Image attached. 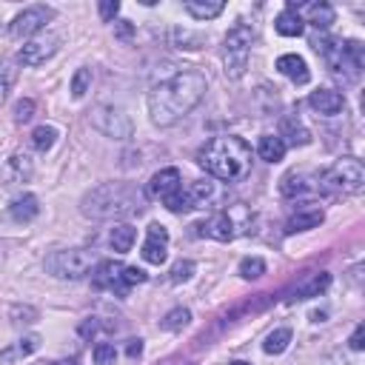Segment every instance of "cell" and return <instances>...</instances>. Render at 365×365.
Returning a JSON list of instances; mask_svg holds the SVG:
<instances>
[{
  "mask_svg": "<svg viewBox=\"0 0 365 365\" xmlns=\"http://www.w3.org/2000/svg\"><path fill=\"white\" fill-rule=\"evenodd\" d=\"M205 77L194 69H182L155 83L148 91V114L155 126H174L205 98Z\"/></svg>",
  "mask_w": 365,
  "mask_h": 365,
  "instance_id": "cell-1",
  "label": "cell"
},
{
  "mask_svg": "<svg viewBox=\"0 0 365 365\" xmlns=\"http://www.w3.org/2000/svg\"><path fill=\"white\" fill-rule=\"evenodd\" d=\"M197 163L211 177L226 180V182H237V180L246 177L249 169H251V146L242 137H237V134L211 137L197 151Z\"/></svg>",
  "mask_w": 365,
  "mask_h": 365,
  "instance_id": "cell-2",
  "label": "cell"
},
{
  "mask_svg": "<svg viewBox=\"0 0 365 365\" xmlns=\"http://www.w3.org/2000/svg\"><path fill=\"white\" fill-rule=\"evenodd\" d=\"M143 205V194L132 182H100L80 200V211L91 220H120L137 215Z\"/></svg>",
  "mask_w": 365,
  "mask_h": 365,
  "instance_id": "cell-3",
  "label": "cell"
},
{
  "mask_svg": "<svg viewBox=\"0 0 365 365\" xmlns=\"http://www.w3.org/2000/svg\"><path fill=\"white\" fill-rule=\"evenodd\" d=\"M311 49L325 60V66L337 77H343L348 83H354L359 77V72H362V46L357 40L343 43V40H334V38H325V35H314Z\"/></svg>",
  "mask_w": 365,
  "mask_h": 365,
  "instance_id": "cell-4",
  "label": "cell"
},
{
  "mask_svg": "<svg viewBox=\"0 0 365 365\" xmlns=\"http://www.w3.org/2000/svg\"><path fill=\"white\" fill-rule=\"evenodd\" d=\"M254 223V215L246 208V205H231L226 211H217V215H211L205 223H197V234H205L211 240H217V242H231L234 237L240 234H246Z\"/></svg>",
  "mask_w": 365,
  "mask_h": 365,
  "instance_id": "cell-5",
  "label": "cell"
},
{
  "mask_svg": "<svg viewBox=\"0 0 365 365\" xmlns=\"http://www.w3.org/2000/svg\"><path fill=\"white\" fill-rule=\"evenodd\" d=\"M251 43H254V29L246 23H237L231 32L226 35V46H223V60H226V75L231 80H240L249 69V54H251Z\"/></svg>",
  "mask_w": 365,
  "mask_h": 365,
  "instance_id": "cell-6",
  "label": "cell"
},
{
  "mask_svg": "<svg viewBox=\"0 0 365 365\" xmlns=\"http://www.w3.org/2000/svg\"><path fill=\"white\" fill-rule=\"evenodd\" d=\"M95 257L83 249H63L46 257V271L57 280H83L88 271H95Z\"/></svg>",
  "mask_w": 365,
  "mask_h": 365,
  "instance_id": "cell-7",
  "label": "cell"
},
{
  "mask_svg": "<svg viewBox=\"0 0 365 365\" xmlns=\"http://www.w3.org/2000/svg\"><path fill=\"white\" fill-rule=\"evenodd\" d=\"M323 186L331 192H343V194H359L365 186V169L359 166V160L354 157H343L337 160L331 169H325L320 174Z\"/></svg>",
  "mask_w": 365,
  "mask_h": 365,
  "instance_id": "cell-8",
  "label": "cell"
},
{
  "mask_svg": "<svg viewBox=\"0 0 365 365\" xmlns=\"http://www.w3.org/2000/svg\"><path fill=\"white\" fill-rule=\"evenodd\" d=\"M91 126H95L98 132H103L106 137H111V140H129L132 132H134L132 117L117 106H98L95 111H91Z\"/></svg>",
  "mask_w": 365,
  "mask_h": 365,
  "instance_id": "cell-9",
  "label": "cell"
},
{
  "mask_svg": "<svg viewBox=\"0 0 365 365\" xmlns=\"http://www.w3.org/2000/svg\"><path fill=\"white\" fill-rule=\"evenodd\" d=\"M52 17H54V9H52V6H29V9H23V12L9 23V35H12L15 40H23V38L32 40L35 35H40V29H43Z\"/></svg>",
  "mask_w": 365,
  "mask_h": 365,
  "instance_id": "cell-10",
  "label": "cell"
},
{
  "mask_svg": "<svg viewBox=\"0 0 365 365\" xmlns=\"http://www.w3.org/2000/svg\"><path fill=\"white\" fill-rule=\"evenodd\" d=\"M57 49H60V35L57 32H40L29 43H23V49L17 54V63H23V66H40V63H46V60Z\"/></svg>",
  "mask_w": 365,
  "mask_h": 365,
  "instance_id": "cell-11",
  "label": "cell"
},
{
  "mask_svg": "<svg viewBox=\"0 0 365 365\" xmlns=\"http://www.w3.org/2000/svg\"><path fill=\"white\" fill-rule=\"evenodd\" d=\"M166 257H169V231L160 223H151L143 242V260L151 265H163Z\"/></svg>",
  "mask_w": 365,
  "mask_h": 365,
  "instance_id": "cell-12",
  "label": "cell"
},
{
  "mask_svg": "<svg viewBox=\"0 0 365 365\" xmlns=\"http://www.w3.org/2000/svg\"><path fill=\"white\" fill-rule=\"evenodd\" d=\"M123 263H114V260H103V263H98L95 265V286L98 288H109V291H114V294H120V297H126L129 294V288H126V283H123Z\"/></svg>",
  "mask_w": 365,
  "mask_h": 365,
  "instance_id": "cell-13",
  "label": "cell"
},
{
  "mask_svg": "<svg viewBox=\"0 0 365 365\" xmlns=\"http://www.w3.org/2000/svg\"><path fill=\"white\" fill-rule=\"evenodd\" d=\"M180 189H182V177H180V171H177V169H163V171H157L155 177L148 180L146 194H148V197H155V200H166V197H171V194L180 192Z\"/></svg>",
  "mask_w": 365,
  "mask_h": 365,
  "instance_id": "cell-14",
  "label": "cell"
},
{
  "mask_svg": "<svg viewBox=\"0 0 365 365\" xmlns=\"http://www.w3.org/2000/svg\"><path fill=\"white\" fill-rule=\"evenodd\" d=\"M323 220H325V211H323L320 205L309 203V205H300L294 215L288 217L286 231H288V234H294V231H311V228H317Z\"/></svg>",
  "mask_w": 365,
  "mask_h": 365,
  "instance_id": "cell-15",
  "label": "cell"
},
{
  "mask_svg": "<svg viewBox=\"0 0 365 365\" xmlns=\"http://www.w3.org/2000/svg\"><path fill=\"white\" fill-rule=\"evenodd\" d=\"M309 106L323 117H334V114H340L345 109V98L334 88H317V91H311Z\"/></svg>",
  "mask_w": 365,
  "mask_h": 365,
  "instance_id": "cell-16",
  "label": "cell"
},
{
  "mask_svg": "<svg viewBox=\"0 0 365 365\" xmlns=\"http://www.w3.org/2000/svg\"><path fill=\"white\" fill-rule=\"evenodd\" d=\"M277 72L280 75H286L291 83H297V86H306L309 80H311V72H309V63L302 60L300 54H283V57H277Z\"/></svg>",
  "mask_w": 365,
  "mask_h": 365,
  "instance_id": "cell-17",
  "label": "cell"
},
{
  "mask_svg": "<svg viewBox=\"0 0 365 365\" xmlns=\"http://www.w3.org/2000/svg\"><path fill=\"white\" fill-rule=\"evenodd\" d=\"M280 140L288 146H309L311 143V132L302 126V120L297 114H286L280 120Z\"/></svg>",
  "mask_w": 365,
  "mask_h": 365,
  "instance_id": "cell-18",
  "label": "cell"
},
{
  "mask_svg": "<svg viewBox=\"0 0 365 365\" xmlns=\"http://www.w3.org/2000/svg\"><path fill=\"white\" fill-rule=\"evenodd\" d=\"M274 29L283 35V38H300L302 35V17H300V12H297V6L294 3H288L280 15H277V20H274Z\"/></svg>",
  "mask_w": 365,
  "mask_h": 365,
  "instance_id": "cell-19",
  "label": "cell"
},
{
  "mask_svg": "<svg viewBox=\"0 0 365 365\" xmlns=\"http://www.w3.org/2000/svg\"><path fill=\"white\" fill-rule=\"evenodd\" d=\"M328 286H331V274H328V271H320V274H311L306 283H300L297 291H294V297H297V300L320 297L323 291H328Z\"/></svg>",
  "mask_w": 365,
  "mask_h": 365,
  "instance_id": "cell-20",
  "label": "cell"
},
{
  "mask_svg": "<svg viewBox=\"0 0 365 365\" xmlns=\"http://www.w3.org/2000/svg\"><path fill=\"white\" fill-rule=\"evenodd\" d=\"M9 215H12V220H17V223L35 220V217L40 215L38 197H35V194H23V197H17V200L12 203V208H9Z\"/></svg>",
  "mask_w": 365,
  "mask_h": 365,
  "instance_id": "cell-21",
  "label": "cell"
},
{
  "mask_svg": "<svg viewBox=\"0 0 365 365\" xmlns=\"http://www.w3.org/2000/svg\"><path fill=\"white\" fill-rule=\"evenodd\" d=\"M29 177H32V160H29L26 155H15L3 169V180L9 182V186H15V182H26Z\"/></svg>",
  "mask_w": 365,
  "mask_h": 365,
  "instance_id": "cell-22",
  "label": "cell"
},
{
  "mask_svg": "<svg viewBox=\"0 0 365 365\" xmlns=\"http://www.w3.org/2000/svg\"><path fill=\"white\" fill-rule=\"evenodd\" d=\"M134 240H137V231H134L129 223H117V226L109 231V242H111V249H114L117 254L132 251Z\"/></svg>",
  "mask_w": 365,
  "mask_h": 365,
  "instance_id": "cell-23",
  "label": "cell"
},
{
  "mask_svg": "<svg viewBox=\"0 0 365 365\" xmlns=\"http://www.w3.org/2000/svg\"><path fill=\"white\" fill-rule=\"evenodd\" d=\"M38 348H40V337H38V334H29V337L17 340L12 348L0 351V359H3V362H15V359H23V357H29V354H35Z\"/></svg>",
  "mask_w": 365,
  "mask_h": 365,
  "instance_id": "cell-24",
  "label": "cell"
},
{
  "mask_svg": "<svg viewBox=\"0 0 365 365\" xmlns=\"http://www.w3.org/2000/svg\"><path fill=\"white\" fill-rule=\"evenodd\" d=\"M257 155L265 160V163H280L286 157V143L274 134H263L260 143H257Z\"/></svg>",
  "mask_w": 365,
  "mask_h": 365,
  "instance_id": "cell-25",
  "label": "cell"
},
{
  "mask_svg": "<svg viewBox=\"0 0 365 365\" xmlns=\"http://www.w3.org/2000/svg\"><path fill=\"white\" fill-rule=\"evenodd\" d=\"M182 194H186V200H189L192 208H203L211 197H215V182H208V180H194L189 189H182Z\"/></svg>",
  "mask_w": 365,
  "mask_h": 365,
  "instance_id": "cell-26",
  "label": "cell"
},
{
  "mask_svg": "<svg viewBox=\"0 0 365 365\" xmlns=\"http://www.w3.org/2000/svg\"><path fill=\"white\" fill-rule=\"evenodd\" d=\"M223 9H226L223 0H189L186 3V12L194 20H211V17H217Z\"/></svg>",
  "mask_w": 365,
  "mask_h": 365,
  "instance_id": "cell-27",
  "label": "cell"
},
{
  "mask_svg": "<svg viewBox=\"0 0 365 365\" xmlns=\"http://www.w3.org/2000/svg\"><path fill=\"white\" fill-rule=\"evenodd\" d=\"M306 17H309L311 26H317L320 32H325L337 15H334V6H328V3H309L306 6Z\"/></svg>",
  "mask_w": 365,
  "mask_h": 365,
  "instance_id": "cell-28",
  "label": "cell"
},
{
  "mask_svg": "<svg viewBox=\"0 0 365 365\" xmlns=\"http://www.w3.org/2000/svg\"><path fill=\"white\" fill-rule=\"evenodd\" d=\"M15 80H17V60H12V57L0 60V106L6 103V98H9V91H12Z\"/></svg>",
  "mask_w": 365,
  "mask_h": 365,
  "instance_id": "cell-29",
  "label": "cell"
},
{
  "mask_svg": "<svg viewBox=\"0 0 365 365\" xmlns=\"http://www.w3.org/2000/svg\"><path fill=\"white\" fill-rule=\"evenodd\" d=\"M311 186L306 182V174L302 171H288L283 180H280V194L283 197H300V194H306Z\"/></svg>",
  "mask_w": 365,
  "mask_h": 365,
  "instance_id": "cell-30",
  "label": "cell"
},
{
  "mask_svg": "<svg viewBox=\"0 0 365 365\" xmlns=\"http://www.w3.org/2000/svg\"><path fill=\"white\" fill-rule=\"evenodd\" d=\"M291 343V328H277V331H271L265 343H263V351L265 354H283Z\"/></svg>",
  "mask_w": 365,
  "mask_h": 365,
  "instance_id": "cell-31",
  "label": "cell"
},
{
  "mask_svg": "<svg viewBox=\"0 0 365 365\" xmlns=\"http://www.w3.org/2000/svg\"><path fill=\"white\" fill-rule=\"evenodd\" d=\"M54 143H57V129L54 126H38L32 132V146L40 151V155H46Z\"/></svg>",
  "mask_w": 365,
  "mask_h": 365,
  "instance_id": "cell-32",
  "label": "cell"
},
{
  "mask_svg": "<svg viewBox=\"0 0 365 365\" xmlns=\"http://www.w3.org/2000/svg\"><path fill=\"white\" fill-rule=\"evenodd\" d=\"M265 274V260L263 257H246L240 263V277L242 280H257Z\"/></svg>",
  "mask_w": 365,
  "mask_h": 365,
  "instance_id": "cell-33",
  "label": "cell"
},
{
  "mask_svg": "<svg viewBox=\"0 0 365 365\" xmlns=\"http://www.w3.org/2000/svg\"><path fill=\"white\" fill-rule=\"evenodd\" d=\"M189 323H192V311L189 309H174V311H169L163 317V328L166 331H182Z\"/></svg>",
  "mask_w": 365,
  "mask_h": 365,
  "instance_id": "cell-34",
  "label": "cell"
},
{
  "mask_svg": "<svg viewBox=\"0 0 365 365\" xmlns=\"http://www.w3.org/2000/svg\"><path fill=\"white\" fill-rule=\"evenodd\" d=\"M88 86H91V69H77L75 77H72V98L80 100L88 91Z\"/></svg>",
  "mask_w": 365,
  "mask_h": 365,
  "instance_id": "cell-35",
  "label": "cell"
},
{
  "mask_svg": "<svg viewBox=\"0 0 365 365\" xmlns=\"http://www.w3.org/2000/svg\"><path fill=\"white\" fill-rule=\"evenodd\" d=\"M91 357H95V365H114L117 348H114L111 343H98L95 351H91Z\"/></svg>",
  "mask_w": 365,
  "mask_h": 365,
  "instance_id": "cell-36",
  "label": "cell"
},
{
  "mask_svg": "<svg viewBox=\"0 0 365 365\" xmlns=\"http://www.w3.org/2000/svg\"><path fill=\"white\" fill-rule=\"evenodd\" d=\"M194 263L192 260H180V263H174V268H171V283H186V280H192V274H194Z\"/></svg>",
  "mask_w": 365,
  "mask_h": 365,
  "instance_id": "cell-37",
  "label": "cell"
},
{
  "mask_svg": "<svg viewBox=\"0 0 365 365\" xmlns=\"http://www.w3.org/2000/svg\"><path fill=\"white\" fill-rule=\"evenodd\" d=\"M146 280H148V274H146L143 268H137V265H126V268H123V283H126V288L140 286V283H146Z\"/></svg>",
  "mask_w": 365,
  "mask_h": 365,
  "instance_id": "cell-38",
  "label": "cell"
},
{
  "mask_svg": "<svg viewBox=\"0 0 365 365\" xmlns=\"http://www.w3.org/2000/svg\"><path fill=\"white\" fill-rule=\"evenodd\" d=\"M35 117V100H20L17 106H15V120H17V123H29V120H32Z\"/></svg>",
  "mask_w": 365,
  "mask_h": 365,
  "instance_id": "cell-39",
  "label": "cell"
},
{
  "mask_svg": "<svg viewBox=\"0 0 365 365\" xmlns=\"http://www.w3.org/2000/svg\"><path fill=\"white\" fill-rule=\"evenodd\" d=\"M100 17L109 23V20H114L117 17V12H120V3H117V0H100Z\"/></svg>",
  "mask_w": 365,
  "mask_h": 365,
  "instance_id": "cell-40",
  "label": "cell"
},
{
  "mask_svg": "<svg viewBox=\"0 0 365 365\" xmlns=\"http://www.w3.org/2000/svg\"><path fill=\"white\" fill-rule=\"evenodd\" d=\"M348 345H351V351H362V348H365V325H362V323L354 328Z\"/></svg>",
  "mask_w": 365,
  "mask_h": 365,
  "instance_id": "cell-41",
  "label": "cell"
},
{
  "mask_svg": "<svg viewBox=\"0 0 365 365\" xmlns=\"http://www.w3.org/2000/svg\"><path fill=\"white\" fill-rule=\"evenodd\" d=\"M126 354H129V359H140V354H143V340H129Z\"/></svg>",
  "mask_w": 365,
  "mask_h": 365,
  "instance_id": "cell-42",
  "label": "cell"
},
{
  "mask_svg": "<svg viewBox=\"0 0 365 365\" xmlns=\"http://www.w3.org/2000/svg\"><path fill=\"white\" fill-rule=\"evenodd\" d=\"M231 365H249V362H240V359H237V362H231Z\"/></svg>",
  "mask_w": 365,
  "mask_h": 365,
  "instance_id": "cell-43",
  "label": "cell"
},
{
  "mask_svg": "<svg viewBox=\"0 0 365 365\" xmlns=\"http://www.w3.org/2000/svg\"><path fill=\"white\" fill-rule=\"evenodd\" d=\"M54 365H72V362H54Z\"/></svg>",
  "mask_w": 365,
  "mask_h": 365,
  "instance_id": "cell-44",
  "label": "cell"
}]
</instances>
